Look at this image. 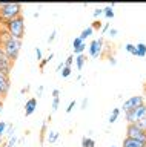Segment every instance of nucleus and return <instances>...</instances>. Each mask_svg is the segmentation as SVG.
<instances>
[{
	"mask_svg": "<svg viewBox=\"0 0 146 147\" xmlns=\"http://www.w3.org/2000/svg\"><path fill=\"white\" fill-rule=\"evenodd\" d=\"M102 14H103V8H95L94 12H92V16H94L95 20H98V17L102 16Z\"/></svg>",
	"mask_w": 146,
	"mask_h": 147,
	"instance_id": "23",
	"label": "nucleus"
},
{
	"mask_svg": "<svg viewBox=\"0 0 146 147\" xmlns=\"http://www.w3.org/2000/svg\"><path fill=\"white\" fill-rule=\"evenodd\" d=\"M117 29H115V28H111V29H109V35H111V37H114V35H117Z\"/></svg>",
	"mask_w": 146,
	"mask_h": 147,
	"instance_id": "37",
	"label": "nucleus"
},
{
	"mask_svg": "<svg viewBox=\"0 0 146 147\" xmlns=\"http://www.w3.org/2000/svg\"><path fill=\"white\" fill-rule=\"evenodd\" d=\"M112 147H115V146H112Z\"/></svg>",
	"mask_w": 146,
	"mask_h": 147,
	"instance_id": "45",
	"label": "nucleus"
},
{
	"mask_svg": "<svg viewBox=\"0 0 146 147\" xmlns=\"http://www.w3.org/2000/svg\"><path fill=\"white\" fill-rule=\"evenodd\" d=\"M125 49H126V52H129V54H132V55H135V57H137V48H135V45L128 43L125 46Z\"/></svg>",
	"mask_w": 146,
	"mask_h": 147,
	"instance_id": "20",
	"label": "nucleus"
},
{
	"mask_svg": "<svg viewBox=\"0 0 146 147\" xmlns=\"http://www.w3.org/2000/svg\"><path fill=\"white\" fill-rule=\"evenodd\" d=\"M58 96H60V90H58V89H54V90H52V98H58Z\"/></svg>",
	"mask_w": 146,
	"mask_h": 147,
	"instance_id": "36",
	"label": "nucleus"
},
{
	"mask_svg": "<svg viewBox=\"0 0 146 147\" xmlns=\"http://www.w3.org/2000/svg\"><path fill=\"white\" fill-rule=\"evenodd\" d=\"M145 87H146V84H145Z\"/></svg>",
	"mask_w": 146,
	"mask_h": 147,
	"instance_id": "46",
	"label": "nucleus"
},
{
	"mask_svg": "<svg viewBox=\"0 0 146 147\" xmlns=\"http://www.w3.org/2000/svg\"><path fill=\"white\" fill-rule=\"evenodd\" d=\"M109 29H111V26H109V23H106V25H103L102 32H106V31H109Z\"/></svg>",
	"mask_w": 146,
	"mask_h": 147,
	"instance_id": "38",
	"label": "nucleus"
},
{
	"mask_svg": "<svg viewBox=\"0 0 146 147\" xmlns=\"http://www.w3.org/2000/svg\"><path fill=\"white\" fill-rule=\"evenodd\" d=\"M135 48H137V57H145L146 55V45L139 43V45H135Z\"/></svg>",
	"mask_w": 146,
	"mask_h": 147,
	"instance_id": "17",
	"label": "nucleus"
},
{
	"mask_svg": "<svg viewBox=\"0 0 146 147\" xmlns=\"http://www.w3.org/2000/svg\"><path fill=\"white\" fill-rule=\"evenodd\" d=\"M74 106H75V100H72L69 104H68V107H66V113H71V110L74 109Z\"/></svg>",
	"mask_w": 146,
	"mask_h": 147,
	"instance_id": "32",
	"label": "nucleus"
},
{
	"mask_svg": "<svg viewBox=\"0 0 146 147\" xmlns=\"http://www.w3.org/2000/svg\"><path fill=\"white\" fill-rule=\"evenodd\" d=\"M125 119L128 124H135V112L134 110H128L125 112Z\"/></svg>",
	"mask_w": 146,
	"mask_h": 147,
	"instance_id": "13",
	"label": "nucleus"
},
{
	"mask_svg": "<svg viewBox=\"0 0 146 147\" xmlns=\"http://www.w3.org/2000/svg\"><path fill=\"white\" fill-rule=\"evenodd\" d=\"M108 61H109V64H111V66H115V58H114V55H109L108 57Z\"/></svg>",
	"mask_w": 146,
	"mask_h": 147,
	"instance_id": "35",
	"label": "nucleus"
},
{
	"mask_svg": "<svg viewBox=\"0 0 146 147\" xmlns=\"http://www.w3.org/2000/svg\"><path fill=\"white\" fill-rule=\"evenodd\" d=\"M135 123L137 121H143V119L146 118V104H141L140 107H137L135 110Z\"/></svg>",
	"mask_w": 146,
	"mask_h": 147,
	"instance_id": "11",
	"label": "nucleus"
},
{
	"mask_svg": "<svg viewBox=\"0 0 146 147\" xmlns=\"http://www.w3.org/2000/svg\"><path fill=\"white\" fill-rule=\"evenodd\" d=\"M103 16L106 17V18H112L114 17V6H112V5L103 8Z\"/></svg>",
	"mask_w": 146,
	"mask_h": 147,
	"instance_id": "18",
	"label": "nucleus"
},
{
	"mask_svg": "<svg viewBox=\"0 0 146 147\" xmlns=\"http://www.w3.org/2000/svg\"><path fill=\"white\" fill-rule=\"evenodd\" d=\"M6 123L5 121H0V136H3V132H5L6 130Z\"/></svg>",
	"mask_w": 146,
	"mask_h": 147,
	"instance_id": "31",
	"label": "nucleus"
},
{
	"mask_svg": "<svg viewBox=\"0 0 146 147\" xmlns=\"http://www.w3.org/2000/svg\"><path fill=\"white\" fill-rule=\"evenodd\" d=\"M83 43H85V41L81 40V38H80V35H79V37H75V38L72 40V48H74V49H79Z\"/></svg>",
	"mask_w": 146,
	"mask_h": 147,
	"instance_id": "21",
	"label": "nucleus"
},
{
	"mask_svg": "<svg viewBox=\"0 0 146 147\" xmlns=\"http://www.w3.org/2000/svg\"><path fill=\"white\" fill-rule=\"evenodd\" d=\"M11 67H12V61L6 57V54L3 52V48H0V72L10 77Z\"/></svg>",
	"mask_w": 146,
	"mask_h": 147,
	"instance_id": "6",
	"label": "nucleus"
},
{
	"mask_svg": "<svg viewBox=\"0 0 146 147\" xmlns=\"http://www.w3.org/2000/svg\"><path fill=\"white\" fill-rule=\"evenodd\" d=\"M92 29H95V31H102V28H103V23L100 22V20H94V23H92Z\"/></svg>",
	"mask_w": 146,
	"mask_h": 147,
	"instance_id": "22",
	"label": "nucleus"
},
{
	"mask_svg": "<svg viewBox=\"0 0 146 147\" xmlns=\"http://www.w3.org/2000/svg\"><path fill=\"white\" fill-rule=\"evenodd\" d=\"M58 104H60V100L58 98H52V112H56L58 109Z\"/></svg>",
	"mask_w": 146,
	"mask_h": 147,
	"instance_id": "26",
	"label": "nucleus"
},
{
	"mask_svg": "<svg viewBox=\"0 0 146 147\" xmlns=\"http://www.w3.org/2000/svg\"><path fill=\"white\" fill-rule=\"evenodd\" d=\"M122 147H146L143 142H140V141H135V140H132V138H125L122 142Z\"/></svg>",
	"mask_w": 146,
	"mask_h": 147,
	"instance_id": "10",
	"label": "nucleus"
},
{
	"mask_svg": "<svg viewBox=\"0 0 146 147\" xmlns=\"http://www.w3.org/2000/svg\"><path fill=\"white\" fill-rule=\"evenodd\" d=\"M85 49H86V45L83 43V45H81L79 49H74V54H75V55H81V54H83V51H85Z\"/></svg>",
	"mask_w": 146,
	"mask_h": 147,
	"instance_id": "28",
	"label": "nucleus"
},
{
	"mask_svg": "<svg viewBox=\"0 0 146 147\" xmlns=\"http://www.w3.org/2000/svg\"><path fill=\"white\" fill-rule=\"evenodd\" d=\"M86 106H88V98H83V101H81V109H85Z\"/></svg>",
	"mask_w": 146,
	"mask_h": 147,
	"instance_id": "40",
	"label": "nucleus"
},
{
	"mask_svg": "<svg viewBox=\"0 0 146 147\" xmlns=\"http://www.w3.org/2000/svg\"><path fill=\"white\" fill-rule=\"evenodd\" d=\"M72 63H74V57H72V55H69V57L65 60V66H66V67H71Z\"/></svg>",
	"mask_w": 146,
	"mask_h": 147,
	"instance_id": "25",
	"label": "nucleus"
},
{
	"mask_svg": "<svg viewBox=\"0 0 146 147\" xmlns=\"http://www.w3.org/2000/svg\"><path fill=\"white\" fill-rule=\"evenodd\" d=\"M46 64H48L46 60H42V61H40V64H39V67H40V69H43L45 66H46Z\"/></svg>",
	"mask_w": 146,
	"mask_h": 147,
	"instance_id": "39",
	"label": "nucleus"
},
{
	"mask_svg": "<svg viewBox=\"0 0 146 147\" xmlns=\"http://www.w3.org/2000/svg\"><path fill=\"white\" fill-rule=\"evenodd\" d=\"M118 115H120V109L118 107H114L112 110H111V115L108 117V123H115L117 121V118H118Z\"/></svg>",
	"mask_w": 146,
	"mask_h": 147,
	"instance_id": "12",
	"label": "nucleus"
},
{
	"mask_svg": "<svg viewBox=\"0 0 146 147\" xmlns=\"http://www.w3.org/2000/svg\"><path fill=\"white\" fill-rule=\"evenodd\" d=\"M35 57H37V60L42 61V51H40V48H35Z\"/></svg>",
	"mask_w": 146,
	"mask_h": 147,
	"instance_id": "34",
	"label": "nucleus"
},
{
	"mask_svg": "<svg viewBox=\"0 0 146 147\" xmlns=\"http://www.w3.org/2000/svg\"><path fill=\"white\" fill-rule=\"evenodd\" d=\"M92 31H94V29H92V28H91V26L85 28V29L81 31V34H80V38L85 41V38H88V37H91V35H92Z\"/></svg>",
	"mask_w": 146,
	"mask_h": 147,
	"instance_id": "19",
	"label": "nucleus"
},
{
	"mask_svg": "<svg viewBox=\"0 0 146 147\" xmlns=\"http://www.w3.org/2000/svg\"><path fill=\"white\" fill-rule=\"evenodd\" d=\"M102 51H103V38L92 40L89 43V55L94 58L102 57Z\"/></svg>",
	"mask_w": 146,
	"mask_h": 147,
	"instance_id": "7",
	"label": "nucleus"
},
{
	"mask_svg": "<svg viewBox=\"0 0 146 147\" xmlns=\"http://www.w3.org/2000/svg\"><path fill=\"white\" fill-rule=\"evenodd\" d=\"M65 67H66V66H65V61H63V63H58V64H57V67H56V71H57V72H62Z\"/></svg>",
	"mask_w": 146,
	"mask_h": 147,
	"instance_id": "33",
	"label": "nucleus"
},
{
	"mask_svg": "<svg viewBox=\"0 0 146 147\" xmlns=\"http://www.w3.org/2000/svg\"><path fill=\"white\" fill-rule=\"evenodd\" d=\"M143 123H145V127H146V118H145V119H143Z\"/></svg>",
	"mask_w": 146,
	"mask_h": 147,
	"instance_id": "44",
	"label": "nucleus"
},
{
	"mask_svg": "<svg viewBox=\"0 0 146 147\" xmlns=\"http://www.w3.org/2000/svg\"><path fill=\"white\" fill-rule=\"evenodd\" d=\"M22 16V5L19 3H0V23L3 26L10 20Z\"/></svg>",
	"mask_w": 146,
	"mask_h": 147,
	"instance_id": "1",
	"label": "nucleus"
},
{
	"mask_svg": "<svg viewBox=\"0 0 146 147\" xmlns=\"http://www.w3.org/2000/svg\"><path fill=\"white\" fill-rule=\"evenodd\" d=\"M45 129H46V123H43L42 124V129H40V141H42V142L45 140Z\"/></svg>",
	"mask_w": 146,
	"mask_h": 147,
	"instance_id": "29",
	"label": "nucleus"
},
{
	"mask_svg": "<svg viewBox=\"0 0 146 147\" xmlns=\"http://www.w3.org/2000/svg\"><path fill=\"white\" fill-rule=\"evenodd\" d=\"M5 28L10 31V34L17 40H23V34H25V18L23 16H19L16 18H12L5 25Z\"/></svg>",
	"mask_w": 146,
	"mask_h": 147,
	"instance_id": "2",
	"label": "nucleus"
},
{
	"mask_svg": "<svg viewBox=\"0 0 146 147\" xmlns=\"http://www.w3.org/2000/svg\"><path fill=\"white\" fill-rule=\"evenodd\" d=\"M126 136L128 138H132L135 141H140L146 146V132L145 130H140L135 124H128L126 126Z\"/></svg>",
	"mask_w": 146,
	"mask_h": 147,
	"instance_id": "4",
	"label": "nucleus"
},
{
	"mask_svg": "<svg viewBox=\"0 0 146 147\" xmlns=\"http://www.w3.org/2000/svg\"><path fill=\"white\" fill-rule=\"evenodd\" d=\"M42 92H43V86H39V87H37V96L42 95Z\"/></svg>",
	"mask_w": 146,
	"mask_h": 147,
	"instance_id": "41",
	"label": "nucleus"
},
{
	"mask_svg": "<svg viewBox=\"0 0 146 147\" xmlns=\"http://www.w3.org/2000/svg\"><path fill=\"white\" fill-rule=\"evenodd\" d=\"M16 141H17V136H16V135H12V136H11V140H8L6 147H12V146L16 144Z\"/></svg>",
	"mask_w": 146,
	"mask_h": 147,
	"instance_id": "27",
	"label": "nucleus"
},
{
	"mask_svg": "<svg viewBox=\"0 0 146 147\" xmlns=\"http://www.w3.org/2000/svg\"><path fill=\"white\" fill-rule=\"evenodd\" d=\"M60 75H62V78H68V77L71 75V67H65V69L60 72Z\"/></svg>",
	"mask_w": 146,
	"mask_h": 147,
	"instance_id": "24",
	"label": "nucleus"
},
{
	"mask_svg": "<svg viewBox=\"0 0 146 147\" xmlns=\"http://www.w3.org/2000/svg\"><path fill=\"white\" fill-rule=\"evenodd\" d=\"M58 132H56V130H49L48 132V142H51V144H54V142H57L58 141Z\"/></svg>",
	"mask_w": 146,
	"mask_h": 147,
	"instance_id": "15",
	"label": "nucleus"
},
{
	"mask_svg": "<svg viewBox=\"0 0 146 147\" xmlns=\"http://www.w3.org/2000/svg\"><path fill=\"white\" fill-rule=\"evenodd\" d=\"M28 90H29V86H26V87H23V89L20 90V94H26Z\"/></svg>",
	"mask_w": 146,
	"mask_h": 147,
	"instance_id": "42",
	"label": "nucleus"
},
{
	"mask_svg": "<svg viewBox=\"0 0 146 147\" xmlns=\"http://www.w3.org/2000/svg\"><path fill=\"white\" fill-rule=\"evenodd\" d=\"M141 104H145V98L141 95H135V96H131L128 98L122 106V110L123 112H128V110H135L137 107H140Z\"/></svg>",
	"mask_w": 146,
	"mask_h": 147,
	"instance_id": "5",
	"label": "nucleus"
},
{
	"mask_svg": "<svg viewBox=\"0 0 146 147\" xmlns=\"http://www.w3.org/2000/svg\"><path fill=\"white\" fill-rule=\"evenodd\" d=\"M81 147H95V141L89 136L81 138Z\"/></svg>",
	"mask_w": 146,
	"mask_h": 147,
	"instance_id": "16",
	"label": "nucleus"
},
{
	"mask_svg": "<svg viewBox=\"0 0 146 147\" xmlns=\"http://www.w3.org/2000/svg\"><path fill=\"white\" fill-rule=\"evenodd\" d=\"M56 35H57V29H52V32H51V35H49L48 37V43H52V41H54V38H56Z\"/></svg>",
	"mask_w": 146,
	"mask_h": 147,
	"instance_id": "30",
	"label": "nucleus"
},
{
	"mask_svg": "<svg viewBox=\"0 0 146 147\" xmlns=\"http://www.w3.org/2000/svg\"><path fill=\"white\" fill-rule=\"evenodd\" d=\"M85 61H86V55H85V54L77 55L75 63H77V69H79V71H81V69H83V66H85Z\"/></svg>",
	"mask_w": 146,
	"mask_h": 147,
	"instance_id": "14",
	"label": "nucleus"
},
{
	"mask_svg": "<svg viewBox=\"0 0 146 147\" xmlns=\"http://www.w3.org/2000/svg\"><path fill=\"white\" fill-rule=\"evenodd\" d=\"M10 87H11V80H10V77L0 72V100L5 98V96L8 95V92H10Z\"/></svg>",
	"mask_w": 146,
	"mask_h": 147,
	"instance_id": "8",
	"label": "nucleus"
},
{
	"mask_svg": "<svg viewBox=\"0 0 146 147\" xmlns=\"http://www.w3.org/2000/svg\"><path fill=\"white\" fill-rule=\"evenodd\" d=\"M35 109H37V98H29L25 103V117H31Z\"/></svg>",
	"mask_w": 146,
	"mask_h": 147,
	"instance_id": "9",
	"label": "nucleus"
},
{
	"mask_svg": "<svg viewBox=\"0 0 146 147\" xmlns=\"http://www.w3.org/2000/svg\"><path fill=\"white\" fill-rule=\"evenodd\" d=\"M2 109H3V100H0V113H2Z\"/></svg>",
	"mask_w": 146,
	"mask_h": 147,
	"instance_id": "43",
	"label": "nucleus"
},
{
	"mask_svg": "<svg viewBox=\"0 0 146 147\" xmlns=\"http://www.w3.org/2000/svg\"><path fill=\"white\" fill-rule=\"evenodd\" d=\"M20 49H22V40H17L12 35L3 43V52L6 54V57L10 58L12 63H14L17 60V57H19Z\"/></svg>",
	"mask_w": 146,
	"mask_h": 147,
	"instance_id": "3",
	"label": "nucleus"
}]
</instances>
